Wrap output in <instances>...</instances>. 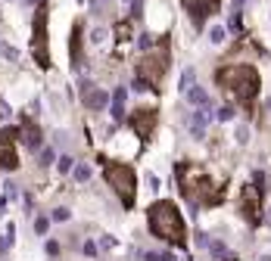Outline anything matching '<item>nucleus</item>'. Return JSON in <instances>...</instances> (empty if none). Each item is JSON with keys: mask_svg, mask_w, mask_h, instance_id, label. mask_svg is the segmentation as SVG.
<instances>
[{"mask_svg": "<svg viewBox=\"0 0 271 261\" xmlns=\"http://www.w3.org/2000/svg\"><path fill=\"white\" fill-rule=\"evenodd\" d=\"M169 65H172V53H169L165 41H162V47H156V50H147V53L140 56V62H137L134 90H137V93H143V90H159V84H162V78H165Z\"/></svg>", "mask_w": 271, "mask_h": 261, "instance_id": "obj_4", "label": "nucleus"}, {"mask_svg": "<svg viewBox=\"0 0 271 261\" xmlns=\"http://www.w3.org/2000/svg\"><path fill=\"white\" fill-rule=\"evenodd\" d=\"M19 134L25 137V146L28 149H41V128H37L31 118H22L19 122Z\"/></svg>", "mask_w": 271, "mask_h": 261, "instance_id": "obj_13", "label": "nucleus"}, {"mask_svg": "<svg viewBox=\"0 0 271 261\" xmlns=\"http://www.w3.org/2000/svg\"><path fill=\"white\" fill-rule=\"evenodd\" d=\"M125 97H128L125 87H115V90H112V112H109V115H112L115 122L125 118Z\"/></svg>", "mask_w": 271, "mask_h": 261, "instance_id": "obj_16", "label": "nucleus"}, {"mask_svg": "<svg viewBox=\"0 0 271 261\" xmlns=\"http://www.w3.org/2000/svg\"><path fill=\"white\" fill-rule=\"evenodd\" d=\"M47 227H50L47 218H37V221H34V230H37V233H47Z\"/></svg>", "mask_w": 271, "mask_h": 261, "instance_id": "obj_27", "label": "nucleus"}, {"mask_svg": "<svg viewBox=\"0 0 271 261\" xmlns=\"http://www.w3.org/2000/svg\"><path fill=\"white\" fill-rule=\"evenodd\" d=\"M184 100H187L190 106H212L209 90H206V87H200V84H193L190 90H184Z\"/></svg>", "mask_w": 271, "mask_h": 261, "instance_id": "obj_14", "label": "nucleus"}, {"mask_svg": "<svg viewBox=\"0 0 271 261\" xmlns=\"http://www.w3.org/2000/svg\"><path fill=\"white\" fill-rule=\"evenodd\" d=\"M262 224H268V227H271V208H265V221Z\"/></svg>", "mask_w": 271, "mask_h": 261, "instance_id": "obj_33", "label": "nucleus"}, {"mask_svg": "<svg viewBox=\"0 0 271 261\" xmlns=\"http://www.w3.org/2000/svg\"><path fill=\"white\" fill-rule=\"evenodd\" d=\"M147 227L156 240H162L175 249L187 246V224H184V215L178 211V205L172 199H159L147 208Z\"/></svg>", "mask_w": 271, "mask_h": 261, "instance_id": "obj_3", "label": "nucleus"}, {"mask_svg": "<svg viewBox=\"0 0 271 261\" xmlns=\"http://www.w3.org/2000/svg\"><path fill=\"white\" fill-rule=\"evenodd\" d=\"M265 174L262 171H253V180L243 186V193H240V215L243 221L249 224V227H259V224L265 221Z\"/></svg>", "mask_w": 271, "mask_h": 261, "instance_id": "obj_6", "label": "nucleus"}, {"mask_svg": "<svg viewBox=\"0 0 271 261\" xmlns=\"http://www.w3.org/2000/svg\"><path fill=\"white\" fill-rule=\"evenodd\" d=\"M103 41H106V31H103V28H94V34H91V44H94V47H100Z\"/></svg>", "mask_w": 271, "mask_h": 261, "instance_id": "obj_26", "label": "nucleus"}, {"mask_svg": "<svg viewBox=\"0 0 271 261\" xmlns=\"http://www.w3.org/2000/svg\"><path fill=\"white\" fill-rule=\"evenodd\" d=\"M209 41H212V44H224V41H227V31H224L221 25H215V28L209 31Z\"/></svg>", "mask_w": 271, "mask_h": 261, "instance_id": "obj_22", "label": "nucleus"}, {"mask_svg": "<svg viewBox=\"0 0 271 261\" xmlns=\"http://www.w3.org/2000/svg\"><path fill=\"white\" fill-rule=\"evenodd\" d=\"M75 180H78V183H88L91 180V165H75Z\"/></svg>", "mask_w": 271, "mask_h": 261, "instance_id": "obj_19", "label": "nucleus"}, {"mask_svg": "<svg viewBox=\"0 0 271 261\" xmlns=\"http://www.w3.org/2000/svg\"><path fill=\"white\" fill-rule=\"evenodd\" d=\"M159 261H178V258H175L172 252H162V255H159Z\"/></svg>", "mask_w": 271, "mask_h": 261, "instance_id": "obj_31", "label": "nucleus"}, {"mask_svg": "<svg viewBox=\"0 0 271 261\" xmlns=\"http://www.w3.org/2000/svg\"><path fill=\"white\" fill-rule=\"evenodd\" d=\"M53 221H69V208H56L53 211Z\"/></svg>", "mask_w": 271, "mask_h": 261, "instance_id": "obj_28", "label": "nucleus"}, {"mask_svg": "<svg viewBox=\"0 0 271 261\" xmlns=\"http://www.w3.org/2000/svg\"><path fill=\"white\" fill-rule=\"evenodd\" d=\"M85 255L94 258V255H97V243H85Z\"/></svg>", "mask_w": 271, "mask_h": 261, "instance_id": "obj_30", "label": "nucleus"}, {"mask_svg": "<svg viewBox=\"0 0 271 261\" xmlns=\"http://www.w3.org/2000/svg\"><path fill=\"white\" fill-rule=\"evenodd\" d=\"M265 109H268V112H271V97H268V100H265Z\"/></svg>", "mask_w": 271, "mask_h": 261, "instance_id": "obj_34", "label": "nucleus"}, {"mask_svg": "<svg viewBox=\"0 0 271 261\" xmlns=\"http://www.w3.org/2000/svg\"><path fill=\"white\" fill-rule=\"evenodd\" d=\"M47 4H37L34 22H31V56L41 68H50V47H47Z\"/></svg>", "mask_w": 271, "mask_h": 261, "instance_id": "obj_7", "label": "nucleus"}, {"mask_svg": "<svg viewBox=\"0 0 271 261\" xmlns=\"http://www.w3.org/2000/svg\"><path fill=\"white\" fill-rule=\"evenodd\" d=\"M56 165H59V171L66 174V171H72V165H75V159H72V156H59V162H56Z\"/></svg>", "mask_w": 271, "mask_h": 261, "instance_id": "obj_25", "label": "nucleus"}, {"mask_svg": "<svg viewBox=\"0 0 271 261\" xmlns=\"http://www.w3.org/2000/svg\"><path fill=\"white\" fill-rule=\"evenodd\" d=\"M112 34H115V41L119 44H125V41H131V19H125V22H119L112 28Z\"/></svg>", "mask_w": 271, "mask_h": 261, "instance_id": "obj_17", "label": "nucleus"}, {"mask_svg": "<svg viewBox=\"0 0 271 261\" xmlns=\"http://www.w3.org/2000/svg\"><path fill=\"white\" fill-rule=\"evenodd\" d=\"M143 261H159V255H156V252H147V255H143Z\"/></svg>", "mask_w": 271, "mask_h": 261, "instance_id": "obj_32", "label": "nucleus"}, {"mask_svg": "<svg viewBox=\"0 0 271 261\" xmlns=\"http://www.w3.org/2000/svg\"><path fill=\"white\" fill-rule=\"evenodd\" d=\"M153 44H156V37H153L150 31H143V34L137 37V47H140L143 53H147V50H153Z\"/></svg>", "mask_w": 271, "mask_h": 261, "instance_id": "obj_20", "label": "nucleus"}, {"mask_svg": "<svg viewBox=\"0 0 271 261\" xmlns=\"http://www.w3.org/2000/svg\"><path fill=\"white\" fill-rule=\"evenodd\" d=\"M53 159H56V153H53V149L47 146V149H41V165L47 168V165H53Z\"/></svg>", "mask_w": 271, "mask_h": 261, "instance_id": "obj_24", "label": "nucleus"}, {"mask_svg": "<svg viewBox=\"0 0 271 261\" xmlns=\"http://www.w3.org/2000/svg\"><path fill=\"white\" fill-rule=\"evenodd\" d=\"M147 183H150V190H159V177L156 174H147Z\"/></svg>", "mask_w": 271, "mask_h": 261, "instance_id": "obj_29", "label": "nucleus"}, {"mask_svg": "<svg viewBox=\"0 0 271 261\" xmlns=\"http://www.w3.org/2000/svg\"><path fill=\"white\" fill-rule=\"evenodd\" d=\"M234 140H237V146H246V143H249V128L240 125V128L234 131Z\"/></svg>", "mask_w": 271, "mask_h": 261, "instance_id": "obj_23", "label": "nucleus"}, {"mask_svg": "<svg viewBox=\"0 0 271 261\" xmlns=\"http://www.w3.org/2000/svg\"><path fill=\"white\" fill-rule=\"evenodd\" d=\"M128 125H131V131H134L137 140H150L153 131H156V125H159V112L153 109V106H140V109H134L131 115H128Z\"/></svg>", "mask_w": 271, "mask_h": 261, "instance_id": "obj_8", "label": "nucleus"}, {"mask_svg": "<svg viewBox=\"0 0 271 261\" xmlns=\"http://www.w3.org/2000/svg\"><path fill=\"white\" fill-rule=\"evenodd\" d=\"M234 115H237L234 106H221V109L215 112V118H218V122H234Z\"/></svg>", "mask_w": 271, "mask_h": 261, "instance_id": "obj_21", "label": "nucleus"}, {"mask_svg": "<svg viewBox=\"0 0 271 261\" xmlns=\"http://www.w3.org/2000/svg\"><path fill=\"white\" fill-rule=\"evenodd\" d=\"M193 81H197V72H193V68H184V75H181V93H184V90H190V87H193Z\"/></svg>", "mask_w": 271, "mask_h": 261, "instance_id": "obj_18", "label": "nucleus"}, {"mask_svg": "<svg viewBox=\"0 0 271 261\" xmlns=\"http://www.w3.org/2000/svg\"><path fill=\"white\" fill-rule=\"evenodd\" d=\"M259 261H271V255H262V258H259Z\"/></svg>", "mask_w": 271, "mask_h": 261, "instance_id": "obj_35", "label": "nucleus"}, {"mask_svg": "<svg viewBox=\"0 0 271 261\" xmlns=\"http://www.w3.org/2000/svg\"><path fill=\"white\" fill-rule=\"evenodd\" d=\"M181 4H184V10L190 13L193 25L203 28V25H206V19L218 13V4H221V0H181Z\"/></svg>", "mask_w": 271, "mask_h": 261, "instance_id": "obj_10", "label": "nucleus"}, {"mask_svg": "<svg viewBox=\"0 0 271 261\" xmlns=\"http://www.w3.org/2000/svg\"><path fill=\"white\" fill-rule=\"evenodd\" d=\"M16 140H19V128H4L0 131V168L4 171H16L19 168Z\"/></svg>", "mask_w": 271, "mask_h": 261, "instance_id": "obj_9", "label": "nucleus"}, {"mask_svg": "<svg viewBox=\"0 0 271 261\" xmlns=\"http://www.w3.org/2000/svg\"><path fill=\"white\" fill-rule=\"evenodd\" d=\"M78 93H81L85 109H91V112H103V109H106V103H109V93H106L103 87H97L94 81H81Z\"/></svg>", "mask_w": 271, "mask_h": 261, "instance_id": "obj_11", "label": "nucleus"}, {"mask_svg": "<svg viewBox=\"0 0 271 261\" xmlns=\"http://www.w3.org/2000/svg\"><path fill=\"white\" fill-rule=\"evenodd\" d=\"M125 4H134V0H125Z\"/></svg>", "mask_w": 271, "mask_h": 261, "instance_id": "obj_36", "label": "nucleus"}, {"mask_svg": "<svg viewBox=\"0 0 271 261\" xmlns=\"http://www.w3.org/2000/svg\"><path fill=\"white\" fill-rule=\"evenodd\" d=\"M69 53H72V65H75V68H81V25H78V22H75V28H72Z\"/></svg>", "mask_w": 271, "mask_h": 261, "instance_id": "obj_15", "label": "nucleus"}, {"mask_svg": "<svg viewBox=\"0 0 271 261\" xmlns=\"http://www.w3.org/2000/svg\"><path fill=\"white\" fill-rule=\"evenodd\" d=\"M100 162H103L106 186L119 196L122 208H134V202H137V174H134V168L128 162H106V159H100Z\"/></svg>", "mask_w": 271, "mask_h": 261, "instance_id": "obj_5", "label": "nucleus"}, {"mask_svg": "<svg viewBox=\"0 0 271 261\" xmlns=\"http://www.w3.org/2000/svg\"><path fill=\"white\" fill-rule=\"evenodd\" d=\"M215 84L234 97V103H240L246 112L256 109V97H259V87H262V75L256 65L249 62H227L215 72Z\"/></svg>", "mask_w": 271, "mask_h": 261, "instance_id": "obj_2", "label": "nucleus"}, {"mask_svg": "<svg viewBox=\"0 0 271 261\" xmlns=\"http://www.w3.org/2000/svg\"><path fill=\"white\" fill-rule=\"evenodd\" d=\"M178 190L190 202V208L200 205H221L224 202V186L212 177V171L200 162H178L175 165Z\"/></svg>", "mask_w": 271, "mask_h": 261, "instance_id": "obj_1", "label": "nucleus"}, {"mask_svg": "<svg viewBox=\"0 0 271 261\" xmlns=\"http://www.w3.org/2000/svg\"><path fill=\"white\" fill-rule=\"evenodd\" d=\"M212 122V106H197L190 112V118H187V131L193 140H203L206 137V128Z\"/></svg>", "mask_w": 271, "mask_h": 261, "instance_id": "obj_12", "label": "nucleus"}]
</instances>
